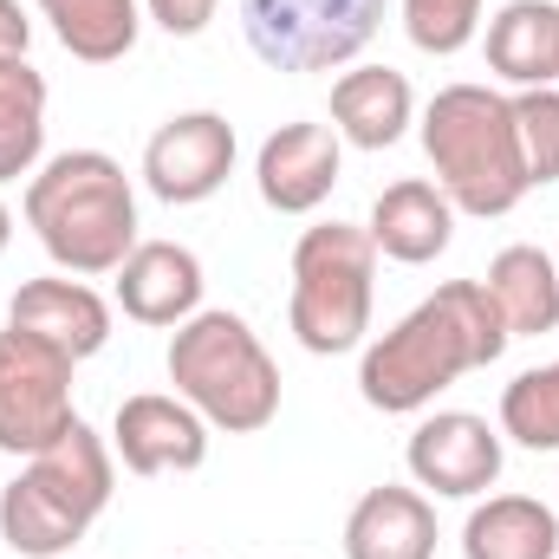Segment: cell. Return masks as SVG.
Returning a JSON list of instances; mask_svg holds the SVG:
<instances>
[{"mask_svg":"<svg viewBox=\"0 0 559 559\" xmlns=\"http://www.w3.org/2000/svg\"><path fill=\"white\" fill-rule=\"evenodd\" d=\"M501 436H514V442L534 449V455H554L559 449V358L521 371V378L501 391Z\"/></svg>","mask_w":559,"mask_h":559,"instance_id":"obj_23","label":"cell"},{"mask_svg":"<svg viewBox=\"0 0 559 559\" xmlns=\"http://www.w3.org/2000/svg\"><path fill=\"white\" fill-rule=\"evenodd\" d=\"M371 248L384 254V261H397V267H429L449 241H455V202L436 189V182H423V176H404V182H391L378 202H371Z\"/></svg>","mask_w":559,"mask_h":559,"instance_id":"obj_15","label":"cell"},{"mask_svg":"<svg viewBox=\"0 0 559 559\" xmlns=\"http://www.w3.org/2000/svg\"><path fill=\"white\" fill-rule=\"evenodd\" d=\"M384 26V0H241V33L274 72H338Z\"/></svg>","mask_w":559,"mask_h":559,"instance_id":"obj_7","label":"cell"},{"mask_svg":"<svg viewBox=\"0 0 559 559\" xmlns=\"http://www.w3.org/2000/svg\"><path fill=\"white\" fill-rule=\"evenodd\" d=\"M488 72H501L521 92L559 85V7L554 0H508L488 20Z\"/></svg>","mask_w":559,"mask_h":559,"instance_id":"obj_18","label":"cell"},{"mask_svg":"<svg viewBox=\"0 0 559 559\" xmlns=\"http://www.w3.org/2000/svg\"><path fill=\"white\" fill-rule=\"evenodd\" d=\"M228 176H235V124L222 111H182L143 143V182L169 209L209 202Z\"/></svg>","mask_w":559,"mask_h":559,"instance_id":"obj_9","label":"cell"},{"mask_svg":"<svg viewBox=\"0 0 559 559\" xmlns=\"http://www.w3.org/2000/svg\"><path fill=\"white\" fill-rule=\"evenodd\" d=\"M345 559H436V508L417 488H371L345 514Z\"/></svg>","mask_w":559,"mask_h":559,"instance_id":"obj_17","label":"cell"},{"mask_svg":"<svg viewBox=\"0 0 559 559\" xmlns=\"http://www.w3.org/2000/svg\"><path fill=\"white\" fill-rule=\"evenodd\" d=\"M111 455L131 475H189L209 462V423L195 417L182 397L138 391L111 417Z\"/></svg>","mask_w":559,"mask_h":559,"instance_id":"obj_11","label":"cell"},{"mask_svg":"<svg viewBox=\"0 0 559 559\" xmlns=\"http://www.w3.org/2000/svg\"><path fill=\"white\" fill-rule=\"evenodd\" d=\"M345 169V138L332 124H280L254 156V189L274 215H312Z\"/></svg>","mask_w":559,"mask_h":559,"instance_id":"obj_12","label":"cell"},{"mask_svg":"<svg viewBox=\"0 0 559 559\" xmlns=\"http://www.w3.org/2000/svg\"><path fill=\"white\" fill-rule=\"evenodd\" d=\"M462 559H559V514L534 495H488L462 521Z\"/></svg>","mask_w":559,"mask_h":559,"instance_id":"obj_20","label":"cell"},{"mask_svg":"<svg viewBox=\"0 0 559 559\" xmlns=\"http://www.w3.org/2000/svg\"><path fill=\"white\" fill-rule=\"evenodd\" d=\"M481 7L488 0H404V33H411L417 52L455 59L481 33Z\"/></svg>","mask_w":559,"mask_h":559,"instance_id":"obj_25","label":"cell"},{"mask_svg":"<svg viewBox=\"0 0 559 559\" xmlns=\"http://www.w3.org/2000/svg\"><path fill=\"white\" fill-rule=\"evenodd\" d=\"M33 46V20L20 13V0H0V59H26Z\"/></svg>","mask_w":559,"mask_h":559,"instance_id":"obj_27","label":"cell"},{"mask_svg":"<svg viewBox=\"0 0 559 559\" xmlns=\"http://www.w3.org/2000/svg\"><path fill=\"white\" fill-rule=\"evenodd\" d=\"M371 293H378V248L352 222H319L293 248V338L312 358H338L365 345L371 332Z\"/></svg>","mask_w":559,"mask_h":559,"instance_id":"obj_6","label":"cell"},{"mask_svg":"<svg viewBox=\"0 0 559 559\" xmlns=\"http://www.w3.org/2000/svg\"><path fill=\"white\" fill-rule=\"evenodd\" d=\"M404 462L417 475V488L442 495V501H475L501 481V429L475 411H436L411 429Z\"/></svg>","mask_w":559,"mask_h":559,"instance_id":"obj_10","label":"cell"},{"mask_svg":"<svg viewBox=\"0 0 559 559\" xmlns=\"http://www.w3.org/2000/svg\"><path fill=\"white\" fill-rule=\"evenodd\" d=\"M7 241H13V215H7V202H0V254H7Z\"/></svg>","mask_w":559,"mask_h":559,"instance_id":"obj_28","label":"cell"},{"mask_svg":"<svg viewBox=\"0 0 559 559\" xmlns=\"http://www.w3.org/2000/svg\"><path fill=\"white\" fill-rule=\"evenodd\" d=\"M488 299L508 325V338H540V332H559V267L547 261V248H501L488 261Z\"/></svg>","mask_w":559,"mask_h":559,"instance_id":"obj_19","label":"cell"},{"mask_svg":"<svg viewBox=\"0 0 559 559\" xmlns=\"http://www.w3.org/2000/svg\"><path fill=\"white\" fill-rule=\"evenodd\" d=\"M215 7H222V0H143V13H150L169 39H195V33L215 20Z\"/></svg>","mask_w":559,"mask_h":559,"instance_id":"obj_26","label":"cell"},{"mask_svg":"<svg viewBox=\"0 0 559 559\" xmlns=\"http://www.w3.org/2000/svg\"><path fill=\"white\" fill-rule=\"evenodd\" d=\"M26 228L52 254V267L92 280L118 274L138 248V189L105 150H59L26 176Z\"/></svg>","mask_w":559,"mask_h":559,"instance_id":"obj_2","label":"cell"},{"mask_svg":"<svg viewBox=\"0 0 559 559\" xmlns=\"http://www.w3.org/2000/svg\"><path fill=\"white\" fill-rule=\"evenodd\" d=\"M7 325L26 332V338H46L52 352H66L72 365L98 358L111 345V306L85 286V280H26L13 299H7Z\"/></svg>","mask_w":559,"mask_h":559,"instance_id":"obj_13","label":"cell"},{"mask_svg":"<svg viewBox=\"0 0 559 559\" xmlns=\"http://www.w3.org/2000/svg\"><path fill=\"white\" fill-rule=\"evenodd\" d=\"M79 423L72 411V358L52 352L46 338L0 332V449L7 455H39Z\"/></svg>","mask_w":559,"mask_h":559,"instance_id":"obj_8","label":"cell"},{"mask_svg":"<svg viewBox=\"0 0 559 559\" xmlns=\"http://www.w3.org/2000/svg\"><path fill=\"white\" fill-rule=\"evenodd\" d=\"M501 352H508V325H501L488 286L481 280H449L423 306H411L384 338L365 345L358 391H365L371 411L411 417L423 404H436L455 378L488 371Z\"/></svg>","mask_w":559,"mask_h":559,"instance_id":"obj_1","label":"cell"},{"mask_svg":"<svg viewBox=\"0 0 559 559\" xmlns=\"http://www.w3.org/2000/svg\"><path fill=\"white\" fill-rule=\"evenodd\" d=\"M417 124V92L391 66H358L332 85V131L352 150H391Z\"/></svg>","mask_w":559,"mask_h":559,"instance_id":"obj_16","label":"cell"},{"mask_svg":"<svg viewBox=\"0 0 559 559\" xmlns=\"http://www.w3.org/2000/svg\"><path fill=\"white\" fill-rule=\"evenodd\" d=\"M118 306L138 325H182L202 312V261L182 241H138L118 267Z\"/></svg>","mask_w":559,"mask_h":559,"instance_id":"obj_14","label":"cell"},{"mask_svg":"<svg viewBox=\"0 0 559 559\" xmlns=\"http://www.w3.org/2000/svg\"><path fill=\"white\" fill-rule=\"evenodd\" d=\"M39 13L85 66H118L143 33V0H39Z\"/></svg>","mask_w":559,"mask_h":559,"instance_id":"obj_21","label":"cell"},{"mask_svg":"<svg viewBox=\"0 0 559 559\" xmlns=\"http://www.w3.org/2000/svg\"><path fill=\"white\" fill-rule=\"evenodd\" d=\"M46 150V79L33 59H0V182L39 169Z\"/></svg>","mask_w":559,"mask_h":559,"instance_id":"obj_22","label":"cell"},{"mask_svg":"<svg viewBox=\"0 0 559 559\" xmlns=\"http://www.w3.org/2000/svg\"><path fill=\"white\" fill-rule=\"evenodd\" d=\"M111 449L92 423H72L52 449L26 455V468L0 488V540L26 559H66L85 527L111 508Z\"/></svg>","mask_w":559,"mask_h":559,"instance_id":"obj_4","label":"cell"},{"mask_svg":"<svg viewBox=\"0 0 559 559\" xmlns=\"http://www.w3.org/2000/svg\"><path fill=\"white\" fill-rule=\"evenodd\" d=\"M423 156L436 169V189L455 202V215H508L521 209L527 163L514 138V105L488 85H442L423 111Z\"/></svg>","mask_w":559,"mask_h":559,"instance_id":"obj_3","label":"cell"},{"mask_svg":"<svg viewBox=\"0 0 559 559\" xmlns=\"http://www.w3.org/2000/svg\"><path fill=\"white\" fill-rule=\"evenodd\" d=\"M176 397L228 436H254L280 417V365L241 312H195L169 338Z\"/></svg>","mask_w":559,"mask_h":559,"instance_id":"obj_5","label":"cell"},{"mask_svg":"<svg viewBox=\"0 0 559 559\" xmlns=\"http://www.w3.org/2000/svg\"><path fill=\"white\" fill-rule=\"evenodd\" d=\"M514 138H521V163H527V182L547 189L559 182V85H534V92H514Z\"/></svg>","mask_w":559,"mask_h":559,"instance_id":"obj_24","label":"cell"}]
</instances>
